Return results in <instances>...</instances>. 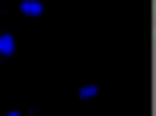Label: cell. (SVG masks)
I'll return each mask as SVG.
<instances>
[{
  "mask_svg": "<svg viewBox=\"0 0 156 116\" xmlns=\"http://www.w3.org/2000/svg\"><path fill=\"white\" fill-rule=\"evenodd\" d=\"M0 52H4V56H12V36H0Z\"/></svg>",
  "mask_w": 156,
  "mask_h": 116,
  "instance_id": "6da1fadb",
  "label": "cell"
}]
</instances>
